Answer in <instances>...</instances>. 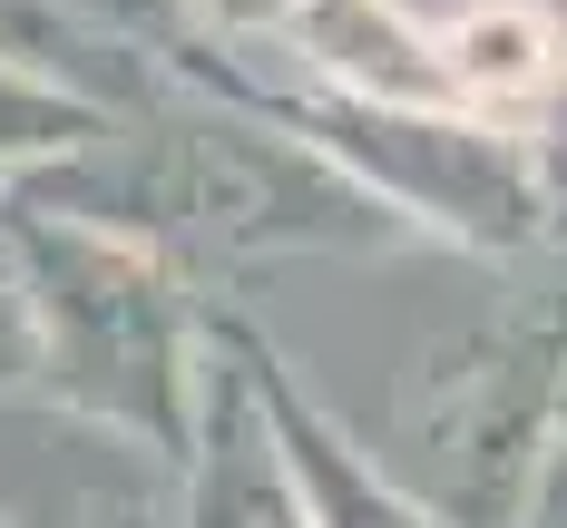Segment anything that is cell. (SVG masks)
<instances>
[{
	"instance_id": "2",
	"label": "cell",
	"mask_w": 567,
	"mask_h": 528,
	"mask_svg": "<svg viewBox=\"0 0 567 528\" xmlns=\"http://www.w3.org/2000/svg\"><path fill=\"white\" fill-rule=\"evenodd\" d=\"M30 117H40V108H30L20 89H0V127H30Z\"/></svg>"
},
{
	"instance_id": "3",
	"label": "cell",
	"mask_w": 567,
	"mask_h": 528,
	"mask_svg": "<svg viewBox=\"0 0 567 528\" xmlns=\"http://www.w3.org/2000/svg\"><path fill=\"white\" fill-rule=\"evenodd\" d=\"M216 10H275V0H216Z\"/></svg>"
},
{
	"instance_id": "1",
	"label": "cell",
	"mask_w": 567,
	"mask_h": 528,
	"mask_svg": "<svg viewBox=\"0 0 567 528\" xmlns=\"http://www.w3.org/2000/svg\"><path fill=\"white\" fill-rule=\"evenodd\" d=\"M538 50H548V20L538 10H480V20H460V69L470 79H538Z\"/></svg>"
}]
</instances>
